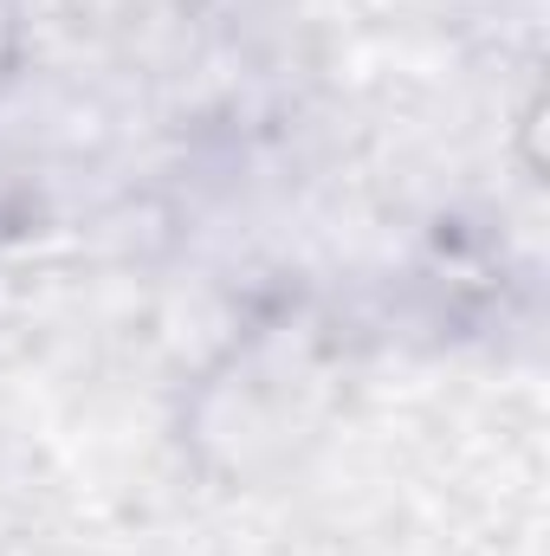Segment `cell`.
Instances as JSON below:
<instances>
[{
  "label": "cell",
  "instance_id": "1",
  "mask_svg": "<svg viewBox=\"0 0 550 556\" xmlns=\"http://www.w3.org/2000/svg\"><path fill=\"white\" fill-rule=\"evenodd\" d=\"M20 65H26V7L20 0H0V98L13 91Z\"/></svg>",
  "mask_w": 550,
  "mask_h": 556
}]
</instances>
